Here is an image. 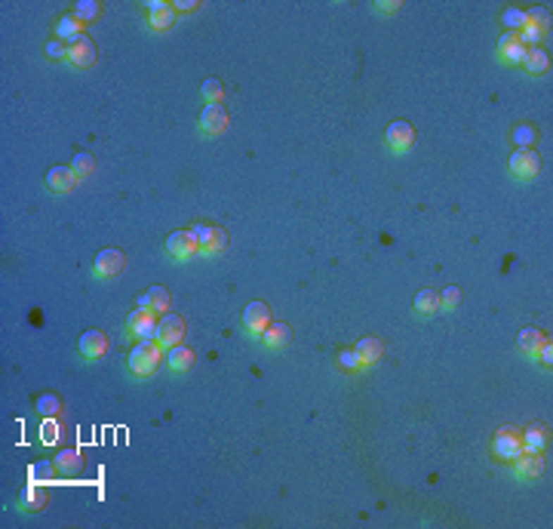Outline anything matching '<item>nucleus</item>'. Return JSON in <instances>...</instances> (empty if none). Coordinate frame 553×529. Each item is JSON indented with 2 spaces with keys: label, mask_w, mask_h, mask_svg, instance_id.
Instances as JSON below:
<instances>
[{
  "label": "nucleus",
  "mask_w": 553,
  "mask_h": 529,
  "mask_svg": "<svg viewBox=\"0 0 553 529\" xmlns=\"http://www.w3.org/2000/svg\"><path fill=\"white\" fill-rule=\"evenodd\" d=\"M510 173H514L516 179H535V175L541 173V157L535 154L532 148H516L514 154H510Z\"/></svg>",
  "instance_id": "nucleus-3"
},
{
  "label": "nucleus",
  "mask_w": 553,
  "mask_h": 529,
  "mask_svg": "<svg viewBox=\"0 0 553 529\" xmlns=\"http://www.w3.org/2000/svg\"><path fill=\"white\" fill-rule=\"evenodd\" d=\"M92 265H96V277H117L126 265V256L114 247H105V249H99V256H96Z\"/></svg>",
  "instance_id": "nucleus-8"
},
{
  "label": "nucleus",
  "mask_w": 553,
  "mask_h": 529,
  "mask_svg": "<svg viewBox=\"0 0 553 529\" xmlns=\"http://www.w3.org/2000/svg\"><path fill=\"white\" fill-rule=\"evenodd\" d=\"M160 363H163V351H160L157 342H135L130 357H126V366H130L132 375H139V379H148V375H154Z\"/></svg>",
  "instance_id": "nucleus-1"
},
{
  "label": "nucleus",
  "mask_w": 553,
  "mask_h": 529,
  "mask_svg": "<svg viewBox=\"0 0 553 529\" xmlns=\"http://www.w3.org/2000/svg\"><path fill=\"white\" fill-rule=\"evenodd\" d=\"M166 366L173 369V373H188V369L194 366V351H191V348H185V345L169 348V354H166Z\"/></svg>",
  "instance_id": "nucleus-23"
},
{
  "label": "nucleus",
  "mask_w": 553,
  "mask_h": 529,
  "mask_svg": "<svg viewBox=\"0 0 553 529\" xmlns=\"http://www.w3.org/2000/svg\"><path fill=\"white\" fill-rule=\"evenodd\" d=\"M40 440H44L46 447L58 443V440H62V425H58L56 418H44V425H40Z\"/></svg>",
  "instance_id": "nucleus-32"
},
{
  "label": "nucleus",
  "mask_w": 553,
  "mask_h": 529,
  "mask_svg": "<svg viewBox=\"0 0 553 529\" xmlns=\"http://www.w3.org/2000/svg\"><path fill=\"white\" fill-rule=\"evenodd\" d=\"M74 170V175H77V179H89L92 173H96V161H92V154H87V151H77V154H74V161L68 163Z\"/></svg>",
  "instance_id": "nucleus-27"
},
{
  "label": "nucleus",
  "mask_w": 553,
  "mask_h": 529,
  "mask_svg": "<svg viewBox=\"0 0 553 529\" xmlns=\"http://www.w3.org/2000/svg\"><path fill=\"white\" fill-rule=\"evenodd\" d=\"M520 437H523V452H544L547 449V428L544 425H529Z\"/></svg>",
  "instance_id": "nucleus-20"
},
{
  "label": "nucleus",
  "mask_w": 553,
  "mask_h": 529,
  "mask_svg": "<svg viewBox=\"0 0 553 529\" xmlns=\"http://www.w3.org/2000/svg\"><path fill=\"white\" fill-rule=\"evenodd\" d=\"M492 452L504 461H514L523 452V437L516 431H498L495 440H492Z\"/></svg>",
  "instance_id": "nucleus-10"
},
{
  "label": "nucleus",
  "mask_w": 553,
  "mask_h": 529,
  "mask_svg": "<svg viewBox=\"0 0 553 529\" xmlns=\"http://www.w3.org/2000/svg\"><path fill=\"white\" fill-rule=\"evenodd\" d=\"M504 25H507V28L516 35V31H520L523 25H526V10H516V6H510V10H504Z\"/></svg>",
  "instance_id": "nucleus-36"
},
{
  "label": "nucleus",
  "mask_w": 553,
  "mask_h": 529,
  "mask_svg": "<svg viewBox=\"0 0 553 529\" xmlns=\"http://www.w3.org/2000/svg\"><path fill=\"white\" fill-rule=\"evenodd\" d=\"M535 354H538V360H541L544 366H550V363H553V345H550V339H544L541 348L535 351Z\"/></svg>",
  "instance_id": "nucleus-42"
},
{
  "label": "nucleus",
  "mask_w": 553,
  "mask_h": 529,
  "mask_svg": "<svg viewBox=\"0 0 553 529\" xmlns=\"http://www.w3.org/2000/svg\"><path fill=\"white\" fill-rule=\"evenodd\" d=\"M225 247H228V231H225V228H218V225H216V231H212V240L200 249V253H203V256H218Z\"/></svg>",
  "instance_id": "nucleus-33"
},
{
  "label": "nucleus",
  "mask_w": 553,
  "mask_h": 529,
  "mask_svg": "<svg viewBox=\"0 0 553 529\" xmlns=\"http://www.w3.org/2000/svg\"><path fill=\"white\" fill-rule=\"evenodd\" d=\"M80 452L77 449H62V452H56V459H53V465H56V471L58 474H74L80 468Z\"/></svg>",
  "instance_id": "nucleus-24"
},
{
  "label": "nucleus",
  "mask_w": 553,
  "mask_h": 529,
  "mask_svg": "<svg viewBox=\"0 0 553 529\" xmlns=\"http://www.w3.org/2000/svg\"><path fill=\"white\" fill-rule=\"evenodd\" d=\"M412 142H415V130L406 120H394L387 127V145H390V151L403 154V151L412 148Z\"/></svg>",
  "instance_id": "nucleus-14"
},
{
  "label": "nucleus",
  "mask_w": 553,
  "mask_h": 529,
  "mask_svg": "<svg viewBox=\"0 0 553 529\" xmlns=\"http://www.w3.org/2000/svg\"><path fill=\"white\" fill-rule=\"evenodd\" d=\"M415 311L424 314V317L437 314V311H440V292L437 290H421L418 296H415Z\"/></svg>",
  "instance_id": "nucleus-25"
},
{
  "label": "nucleus",
  "mask_w": 553,
  "mask_h": 529,
  "mask_svg": "<svg viewBox=\"0 0 553 529\" xmlns=\"http://www.w3.org/2000/svg\"><path fill=\"white\" fill-rule=\"evenodd\" d=\"M228 111L218 105H203V114H200V132H206V136H218V132L228 130Z\"/></svg>",
  "instance_id": "nucleus-9"
},
{
  "label": "nucleus",
  "mask_w": 553,
  "mask_h": 529,
  "mask_svg": "<svg viewBox=\"0 0 553 529\" xmlns=\"http://www.w3.org/2000/svg\"><path fill=\"white\" fill-rule=\"evenodd\" d=\"M526 15H529V22H532V25H538V28L550 31V13L544 10V6H535V10H529Z\"/></svg>",
  "instance_id": "nucleus-39"
},
{
  "label": "nucleus",
  "mask_w": 553,
  "mask_h": 529,
  "mask_svg": "<svg viewBox=\"0 0 553 529\" xmlns=\"http://www.w3.org/2000/svg\"><path fill=\"white\" fill-rule=\"evenodd\" d=\"M19 508H22V511H31V514L44 511V508H46V490H44V486H40L37 480H31V483L22 490V495H19Z\"/></svg>",
  "instance_id": "nucleus-16"
},
{
  "label": "nucleus",
  "mask_w": 553,
  "mask_h": 529,
  "mask_svg": "<svg viewBox=\"0 0 553 529\" xmlns=\"http://www.w3.org/2000/svg\"><path fill=\"white\" fill-rule=\"evenodd\" d=\"M80 35H83V22L77 19V13H68V15L58 19V25H56V37L58 40L71 44V40H77Z\"/></svg>",
  "instance_id": "nucleus-21"
},
{
  "label": "nucleus",
  "mask_w": 553,
  "mask_h": 529,
  "mask_svg": "<svg viewBox=\"0 0 553 529\" xmlns=\"http://www.w3.org/2000/svg\"><path fill=\"white\" fill-rule=\"evenodd\" d=\"M514 142H516V148H532V142H535V127H529V123L516 127V130H514Z\"/></svg>",
  "instance_id": "nucleus-37"
},
{
  "label": "nucleus",
  "mask_w": 553,
  "mask_h": 529,
  "mask_svg": "<svg viewBox=\"0 0 553 529\" xmlns=\"http://www.w3.org/2000/svg\"><path fill=\"white\" fill-rule=\"evenodd\" d=\"M68 62H71L74 68H89V65L96 62V44H92L89 35H80L77 40L68 44Z\"/></svg>",
  "instance_id": "nucleus-5"
},
{
  "label": "nucleus",
  "mask_w": 553,
  "mask_h": 529,
  "mask_svg": "<svg viewBox=\"0 0 553 529\" xmlns=\"http://www.w3.org/2000/svg\"><path fill=\"white\" fill-rule=\"evenodd\" d=\"M544 339H547V335H544V332L538 330V326H526V330H523L520 335H516V345H520L523 351H529V354H535V351L541 348V342H544Z\"/></svg>",
  "instance_id": "nucleus-26"
},
{
  "label": "nucleus",
  "mask_w": 553,
  "mask_h": 529,
  "mask_svg": "<svg viewBox=\"0 0 553 529\" xmlns=\"http://www.w3.org/2000/svg\"><path fill=\"white\" fill-rule=\"evenodd\" d=\"M144 6H148V13H154V10H163V0H148V4H144Z\"/></svg>",
  "instance_id": "nucleus-44"
},
{
  "label": "nucleus",
  "mask_w": 553,
  "mask_h": 529,
  "mask_svg": "<svg viewBox=\"0 0 553 529\" xmlns=\"http://www.w3.org/2000/svg\"><path fill=\"white\" fill-rule=\"evenodd\" d=\"M37 413L44 418H58V413H62V400H58L56 394H40V397H37Z\"/></svg>",
  "instance_id": "nucleus-29"
},
{
  "label": "nucleus",
  "mask_w": 553,
  "mask_h": 529,
  "mask_svg": "<svg viewBox=\"0 0 553 529\" xmlns=\"http://www.w3.org/2000/svg\"><path fill=\"white\" fill-rule=\"evenodd\" d=\"M197 0H175V4H173V10L175 13H194V10H197Z\"/></svg>",
  "instance_id": "nucleus-43"
},
{
  "label": "nucleus",
  "mask_w": 553,
  "mask_h": 529,
  "mask_svg": "<svg viewBox=\"0 0 553 529\" xmlns=\"http://www.w3.org/2000/svg\"><path fill=\"white\" fill-rule=\"evenodd\" d=\"M200 92H203V99H206V105H218L221 96H225V83L218 77H206L200 83Z\"/></svg>",
  "instance_id": "nucleus-28"
},
{
  "label": "nucleus",
  "mask_w": 553,
  "mask_h": 529,
  "mask_svg": "<svg viewBox=\"0 0 553 529\" xmlns=\"http://www.w3.org/2000/svg\"><path fill=\"white\" fill-rule=\"evenodd\" d=\"M126 332L139 342H154V332H157V317L151 311H132L130 320H126Z\"/></svg>",
  "instance_id": "nucleus-4"
},
{
  "label": "nucleus",
  "mask_w": 553,
  "mask_h": 529,
  "mask_svg": "<svg viewBox=\"0 0 553 529\" xmlns=\"http://www.w3.org/2000/svg\"><path fill=\"white\" fill-rule=\"evenodd\" d=\"M338 366H342V369H360L363 360H360V354H356V351L344 348V351H338Z\"/></svg>",
  "instance_id": "nucleus-38"
},
{
  "label": "nucleus",
  "mask_w": 553,
  "mask_h": 529,
  "mask_svg": "<svg viewBox=\"0 0 553 529\" xmlns=\"http://www.w3.org/2000/svg\"><path fill=\"white\" fill-rule=\"evenodd\" d=\"M440 305L458 308V305H461V290H458V287H446V290L440 292Z\"/></svg>",
  "instance_id": "nucleus-40"
},
{
  "label": "nucleus",
  "mask_w": 553,
  "mask_h": 529,
  "mask_svg": "<svg viewBox=\"0 0 553 529\" xmlns=\"http://www.w3.org/2000/svg\"><path fill=\"white\" fill-rule=\"evenodd\" d=\"M523 68L529 74L550 71V53L544 46H529V49H526V58H523Z\"/></svg>",
  "instance_id": "nucleus-19"
},
{
  "label": "nucleus",
  "mask_w": 553,
  "mask_h": 529,
  "mask_svg": "<svg viewBox=\"0 0 553 529\" xmlns=\"http://www.w3.org/2000/svg\"><path fill=\"white\" fill-rule=\"evenodd\" d=\"M77 351L87 360H96V357H105V351H108V335L101 332V330H87L80 335V342H77Z\"/></svg>",
  "instance_id": "nucleus-12"
},
{
  "label": "nucleus",
  "mask_w": 553,
  "mask_h": 529,
  "mask_svg": "<svg viewBox=\"0 0 553 529\" xmlns=\"http://www.w3.org/2000/svg\"><path fill=\"white\" fill-rule=\"evenodd\" d=\"M200 249V243L194 240V234L191 231H173L166 237V253L173 256V259H178V262H185V259H191L194 253Z\"/></svg>",
  "instance_id": "nucleus-6"
},
{
  "label": "nucleus",
  "mask_w": 553,
  "mask_h": 529,
  "mask_svg": "<svg viewBox=\"0 0 553 529\" xmlns=\"http://www.w3.org/2000/svg\"><path fill=\"white\" fill-rule=\"evenodd\" d=\"M526 49H529V46H526L523 40L514 35V31H507V35L498 40V56L504 58L507 65H523V58H526Z\"/></svg>",
  "instance_id": "nucleus-15"
},
{
  "label": "nucleus",
  "mask_w": 553,
  "mask_h": 529,
  "mask_svg": "<svg viewBox=\"0 0 553 529\" xmlns=\"http://www.w3.org/2000/svg\"><path fill=\"white\" fill-rule=\"evenodd\" d=\"M169 290L166 287H151L144 296L139 299V308L142 311H151V314H166L169 311Z\"/></svg>",
  "instance_id": "nucleus-17"
},
{
  "label": "nucleus",
  "mask_w": 553,
  "mask_h": 529,
  "mask_svg": "<svg viewBox=\"0 0 553 529\" xmlns=\"http://www.w3.org/2000/svg\"><path fill=\"white\" fill-rule=\"evenodd\" d=\"M243 326L252 335H261L271 326V308L265 301H249V305L243 308Z\"/></svg>",
  "instance_id": "nucleus-7"
},
{
  "label": "nucleus",
  "mask_w": 553,
  "mask_h": 529,
  "mask_svg": "<svg viewBox=\"0 0 553 529\" xmlns=\"http://www.w3.org/2000/svg\"><path fill=\"white\" fill-rule=\"evenodd\" d=\"M397 6H399V4H378L375 10H385V13H390V10H397Z\"/></svg>",
  "instance_id": "nucleus-45"
},
{
  "label": "nucleus",
  "mask_w": 553,
  "mask_h": 529,
  "mask_svg": "<svg viewBox=\"0 0 553 529\" xmlns=\"http://www.w3.org/2000/svg\"><path fill=\"white\" fill-rule=\"evenodd\" d=\"M74 185H77V175H74L71 166H53V170L46 173V188L53 191V194H71Z\"/></svg>",
  "instance_id": "nucleus-11"
},
{
  "label": "nucleus",
  "mask_w": 553,
  "mask_h": 529,
  "mask_svg": "<svg viewBox=\"0 0 553 529\" xmlns=\"http://www.w3.org/2000/svg\"><path fill=\"white\" fill-rule=\"evenodd\" d=\"M354 351L360 354L363 366H369V363H378V360H381V354H385V345H381L378 335H363V339L356 342Z\"/></svg>",
  "instance_id": "nucleus-18"
},
{
  "label": "nucleus",
  "mask_w": 553,
  "mask_h": 529,
  "mask_svg": "<svg viewBox=\"0 0 553 529\" xmlns=\"http://www.w3.org/2000/svg\"><path fill=\"white\" fill-rule=\"evenodd\" d=\"M46 56L49 58H68V44H65V40H49V44H46Z\"/></svg>",
  "instance_id": "nucleus-41"
},
{
  "label": "nucleus",
  "mask_w": 553,
  "mask_h": 529,
  "mask_svg": "<svg viewBox=\"0 0 553 529\" xmlns=\"http://www.w3.org/2000/svg\"><path fill=\"white\" fill-rule=\"evenodd\" d=\"M74 13H77V19L87 25V22H96L101 15V4L99 0H80L77 6H74Z\"/></svg>",
  "instance_id": "nucleus-31"
},
{
  "label": "nucleus",
  "mask_w": 553,
  "mask_h": 529,
  "mask_svg": "<svg viewBox=\"0 0 553 529\" xmlns=\"http://www.w3.org/2000/svg\"><path fill=\"white\" fill-rule=\"evenodd\" d=\"M178 19V13L173 10V6H163V10H154V13H151V19H148V25H151V28H154V31H166L169 28V25H173Z\"/></svg>",
  "instance_id": "nucleus-30"
},
{
  "label": "nucleus",
  "mask_w": 553,
  "mask_h": 529,
  "mask_svg": "<svg viewBox=\"0 0 553 529\" xmlns=\"http://www.w3.org/2000/svg\"><path fill=\"white\" fill-rule=\"evenodd\" d=\"M185 339V320L178 314H163L157 320V332H154V342L160 348H175L182 345Z\"/></svg>",
  "instance_id": "nucleus-2"
},
{
  "label": "nucleus",
  "mask_w": 553,
  "mask_h": 529,
  "mask_svg": "<svg viewBox=\"0 0 553 529\" xmlns=\"http://www.w3.org/2000/svg\"><path fill=\"white\" fill-rule=\"evenodd\" d=\"M188 231L194 234V240H197V243H200V249H203V247H206V243L212 240V231H216V225H206V222H194Z\"/></svg>",
  "instance_id": "nucleus-34"
},
{
  "label": "nucleus",
  "mask_w": 553,
  "mask_h": 529,
  "mask_svg": "<svg viewBox=\"0 0 553 529\" xmlns=\"http://www.w3.org/2000/svg\"><path fill=\"white\" fill-rule=\"evenodd\" d=\"M544 459L541 452H520V456L514 459V474L523 477V480H532V477H541L544 474Z\"/></svg>",
  "instance_id": "nucleus-13"
},
{
  "label": "nucleus",
  "mask_w": 553,
  "mask_h": 529,
  "mask_svg": "<svg viewBox=\"0 0 553 529\" xmlns=\"http://www.w3.org/2000/svg\"><path fill=\"white\" fill-rule=\"evenodd\" d=\"M56 465L53 461H37V465H31V480H49V477H56Z\"/></svg>",
  "instance_id": "nucleus-35"
},
{
  "label": "nucleus",
  "mask_w": 553,
  "mask_h": 529,
  "mask_svg": "<svg viewBox=\"0 0 553 529\" xmlns=\"http://www.w3.org/2000/svg\"><path fill=\"white\" fill-rule=\"evenodd\" d=\"M261 342H265L268 348H286L289 342H292V330H289V323H271L265 332H261Z\"/></svg>",
  "instance_id": "nucleus-22"
}]
</instances>
